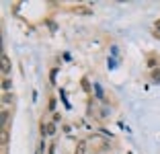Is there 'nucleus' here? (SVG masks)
<instances>
[{"instance_id":"5","label":"nucleus","mask_w":160,"mask_h":154,"mask_svg":"<svg viewBox=\"0 0 160 154\" xmlns=\"http://www.w3.org/2000/svg\"><path fill=\"white\" fill-rule=\"evenodd\" d=\"M8 119H10V113L6 111H2V130H8Z\"/></svg>"},{"instance_id":"2","label":"nucleus","mask_w":160,"mask_h":154,"mask_svg":"<svg viewBox=\"0 0 160 154\" xmlns=\"http://www.w3.org/2000/svg\"><path fill=\"white\" fill-rule=\"evenodd\" d=\"M10 89H12V78H10V76H4V78H2V90H4V93H10Z\"/></svg>"},{"instance_id":"4","label":"nucleus","mask_w":160,"mask_h":154,"mask_svg":"<svg viewBox=\"0 0 160 154\" xmlns=\"http://www.w3.org/2000/svg\"><path fill=\"white\" fill-rule=\"evenodd\" d=\"M74 154H86V140H80L74 148Z\"/></svg>"},{"instance_id":"8","label":"nucleus","mask_w":160,"mask_h":154,"mask_svg":"<svg viewBox=\"0 0 160 154\" xmlns=\"http://www.w3.org/2000/svg\"><path fill=\"white\" fill-rule=\"evenodd\" d=\"M2 146H8V130H2Z\"/></svg>"},{"instance_id":"1","label":"nucleus","mask_w":160,"mask_h":154,"mask_svg":"<svg viewBox=\"0 0 160 154\" xmlns=\"http://www.w3.org/2000/svg\"><path fill=\"white\" fill-rule=\"evenodd\" d=\"M10 70H12V62H10V58L6 56V54H2V74L8 76Z\"/></svg>"},{"instance_id":"7","label":"nucleus","mask_w":160,"mask_h":154,"mask_svg":"<svg viewBox=\"0 0 160 154\" xmlns=\"http://www.w3.org/2000/svg\"><path fill=\"white\" fill-rule=\"evenodd\" d=\"M12 101H14V95L12 93H4V95H2V103H4V105H10Z\"/></svg>"},{"instance_id":"6","label":"nucleus","mask_w":160,"mask_h":154,"mask_svg":"<svg viewBox=\"0 0 160 154\" xmlns=\"http://www.w3.org/2000/svg\"><path fill=\"white\" fill-rule=\"evenodd\" d=\"M150 78H152V82H156V84H160V68H154V70H152V74H150Z\"/></svg>"},{"instance_id":"3","label":"nucleus","mask_w":160,"mask_h":154,"mask_svg":"<svg viewBox=\"0 0 160 154\" xmlns=\"http://www.w3.org/2000/svg\"><path fill=\"white\" fill-rule=\"evenodd\" d=\"M56 134V123H43V136H53Z\"/></svg>"}]
</instances>
